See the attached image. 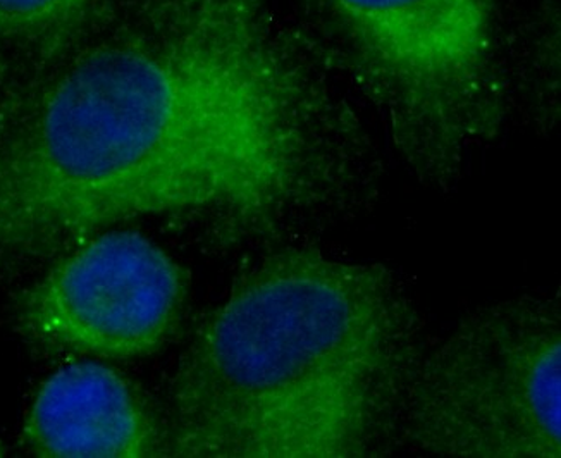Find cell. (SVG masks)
<instances>
[{"label": "cell", "mask_w": 561, "mask_h": 458, "mask_svg": "<svg viewBox=\"0 0 561 458\" xmlns=\"http://www.w3.org/2000/svg\"><path fill=\"white\" fill-rule=\"evenodd\" d=\"M400 443L442 457H560V301L541 295L494 301L427 346Z\"/></svg>", "instance_id": "cell-4"}, {"label": "cell", "mask_w": 561, "mask_h": 458, "mask_svg": "<svg viewBox=\"0 0 561 458\" xmlns=\"http://www.w3.org/2000/svg\"><path fill=\"white\" fill-rule=\"evenodd\" d=\"M381 178L360 105L271 0H105L0 72V283L137 217L346 221Z\"/></svg>", "instance_id": "cell-1"}, {"label": "cell", "mask_w": 561, "mask_h": 458, "mask_svg": "<svg viewBox=\"0 0 561 458\" xmlns=\"http://www.w3.org/2000/svg\"><path fill=\"white\" fill-rule=\"evenodd\" d=\"M298 28L425 186L451 188L510 111L505 0H293Z\"/></svg>", "instance_id": "cell-3"}, {"label": "cell", "mask_w": 561, "mask_h": 458, "mask_svg": "<svg viewBox=\"0 0 561 458\" xmlns=\"http://www.w3.org/2000/svg\"><path fill=\"white\" fill-rule=\"evenodd\" d=\"M425 348L393 271L280 250L234 283L181 357L169 457L388 454Z\"/></svg>", "instance_id": "cell-2"}, {"label": "cell", "mask_w": 561, "mask_h": 458, "mask_svg": "<svg viewBox=\"0 0 561 458\" xmlns=\"http://www.w3.org/2000/svg\"><path fill=\"white\" fill-rule=\"evenodd\" d=\"M105 0H0V72L28 62L80 28Z\"/></svg>", "instance_id": "cell-7"}, {"label": "cell", "mask_w": 561, "mask_h": 458, "mask_svg": "<svg viewBox=\"0 0 561 458\" xmlns=\"http://www.w3.org/2000/svg\"><path fill=\"white\" fill-rule=\"evenodd\" d=\"M21 442L36 457H169L165 424L121 374L96 362L45 379Z\"/></svg>", "instance_id": "cell-6"}, {"label": "cell", "mask_w": 561, "mask_h": 458, "mask_svg": "<svg viewBox=\"0 0 561 458\" xmlns=\"http://www.w3.org/2000/svg\"><path fill=\"white\" fill-rule=\"evenodd\" d=\"M185 300V273L161 247L133 231H101L47 262L12 318L44 348L119 360L161 348Z\"/></svg>", "instance_id": "cell-5"}, {"label": "cell", "mask_w": 561, "mask_h": 458, "mask_svg": "<svg viewBox=\"0 0 561 458\" xmlns=\"http://www.w3.org/2000/svg\"><path fill=\"white\" fill-rule=\"evenodd\" d=\"M557 0H539L527 8L530 20L522 35L520 56L526 57L520 71L527 72L530 99L545 111H554L553 84L558 83V8Z\"/></svg>", "instance_id": "cell-8"}]
</instances>
